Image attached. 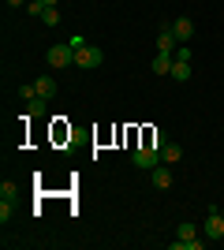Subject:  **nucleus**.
Segmentation results:
<instances>
[{
    "mask_svg": "<svg viewBox=\"0 0 224 250\" xmlns=\"http://www.w3.org/2000/svg\"><path fill=\"white\" fill-rule=\"evenodd\" d=\"M131 161H135V168H149V172H153V168L161 165V146L157 142H146V146H139L131 153Z\"/></svg>",
    "mask_w": 224,
    "mask_h": 250,
    "instance_id": "nucleus-1",
    "label": "nucleus"
},
{
    "mask_svg": "<svg viewBox=\"0 0 224 250\" xmlns=\"http://www.w3.org/2000/svg\"><path fill=\"white\" fill-rule=\"evenodd\" d=\"M202 235H205V239H224V213H221V206H213L209 213H205Z\"/></svg>",
    "mask_w": 224,
    "mask_h": 250,
    "instance_id": "nucleus-2",
    "label": "nucleus"
},
{
    "mask_svg": "<svg viewBox=\"0 0 224 250\" xmlns=\"http://www.w3.org/2000/svg\"><path fill=\"white\" fill-rule=\"evenodd\" d=\"M75 63H79V67H86V71H94V67H101V63H105V52L97 49V45H86V49L75 52Z\"/></svg>",
    "mask_w": 224,
    "mask_h": 250,
    "instance_id": "nucleus-3",
    "label": "nucleus"
},
{
    "mask_svg": "<svg viewBox=\"0 0 224 250\" xmlns=\"http://www.w3.org/2000/svg\"><path fill=\"white\" fill-rule=\"evenodd\" d=\"M45 60H49V67H67V63H75V49L71 45H53Z\"/></svg>",
    "mask_w": 224,
    "mask_h": 250,
    "instance_id": "nucleus-4",
    "label": "nucleus"
},
{
    "mask_svg": "<svg viewBox=\"0 0 224 250\" xmlns=\"http://www.w3.org/2000/svg\"><path fill=\"white\" fill-rule=\"evenodd\" d=\"M172 34H176V42L187 45V42H191V34H194V22L187 19V15H180V19L172 22Z\"/></svg>",
    "mask_w": 224,
    "mask_h": 250,
    "instance_id": "nucleus-5",
    "label": "nucleus"
},
{
    "mask_svg": "<svg viewBox=\"0 0 224 250\" xmlns=\"http://www.w3.org/2000/svg\"><path fill=\"white\" fill-rule=\"evenodd\" d=\"M153 187H157V190H168V187H172V168L164 165V161L153 168Z\"/></svg>",
    "mask_w": 224,
    "mask_h": 250,
    "instance_id": "nucleus-6",
    "label": "nucleus"
},
{
    "mask_svg": "<svg viewBox=\"0 0 224 250\" xmlns=\"http://www.w3.org/2000/svg\"><path fill=\"white\" fill-rule=\"evenodd\" d=\"M176 49H180V45H176V34H172V26H164V30L157 34V52H172V56H176Z\"/></svg>",
    "mask_w": 224,
    "mask_h": 250,
    "instance_id": "nucleus-7",
    "label": "nucleus"
},
{
    "mask_svg": "<svg viewBox=\"0 0 224 250\" xmlns=\"http://www.w3.org/2000/svg\"><path fill=\"white\" fill-rule=\"evenodd\" d=\"M34 90H38V97H45V101H49V97L56 94V79H53V75H38Z\"/></svg>",
    "mask_w": 224,
    "mask_h": 250,
    "instance_id": "nucleus-8",
    "label": "nucleus"
},
{
    "mask_svg": "<svg viewBox=\"0 0 224 250\" xmlns=\"http://www.w3.org/2000/svg\"><path fill=\"white\" fill-rule=\"evenodd\" d=\"M172 63H176L172 52H157V60H153V75H172Z\"/></svg>",
    "mask_w": 224,
    "mask_h": 250,
    "instance_id": "nucleus-9",
    "label": "nucleus"
},
{
    "mask_svg": "<svg viewBox=\"0 0 224 250\" xmlns=\"http://www.w3.org/2000/svg\"><path fill=\"white\" fill-rule=\"evenodd\" d=\"M168 79H172V83H187V79H191V60H176Z\"/></svg>",
    "mask_w": 224,
    "mask_h": 250,
    "instance_id": "nucleus-10",
    "label": "nucleus"
},
{
    "mask_svg": "<svg viewBox=\"0 0 224 250\" xmlns=\"http://www.w3.org/2000/svg\"><path fill=\"white\" fill-rule=\"evenodd\" d=\"M180 157H183V149L176 146V142H164V146H161V161H164V165H176Z\"/></svg>",
    "mask_w": 224,
    "mask_h": 250,
    "instance_id": "nucleus-11",
    "label": "nucleus"
},
{
    "mask_svg": "<svg viewBox=\"0 0 224 250\" xmlns=\"http://www.w3.org/2000/svg\"><path fill=\"white\" fill-rule=\"evenodd\" d=\"M26 112H30L34 120H41L45 116V97H30V101H26Z\"/></svg>",
    "mask_w": 224,
    "mask_h": 250,
    "instance_id": "nucleus-12",
    "label": "nucleus"
},
{
    "mask_svg": "<svg viewBox=\"0 0 224 250\" xmlns=\"http://www.w3.org/2000/svg\"><path fill=\"white\" fill-rule=\"evenodd\" d=\"M15 194H19V183H11V179H4V183H0V198H15Z\"/></svg>",
    "mask_w": 224,
    "mask_h": 250,
    "instance_id": "nucleus-13",
    "label": "nucleus"
},
{
    "mask_svg": "<svg viewBox=\"0 0 224 250\" xmlns=\"http://www.w3.org/2000/svg\"><path fill=\"white\" fill-rule=\"evenodd\" d=\"M11 217H15V209H11V202H8V198H0V224H8Z\"/></svg>",
    "mask_w": 224,
    "mask_h": 250,
    "instance_id": "nucleus-14",
    "label": "nucleus"
},
{
    "mask_svg": "<svg viewBox=\"0 0 224 250\" xmlns=\"http://www.w3.org/2000/svg\"><path fill=\"white\" fill-rule=\"evenodd\" d=\"M41 22H45V26H56V22H60V11H56V8H45L41 11Z\"/></svg>",
    "mask_w": 224,
    "mask_h": 250,
    "instance_id": "nucleus-15",
    "label": "nucleus"
},
{
    "mask_svg": "<svg viewBox=\"0 0 224 250\" xmlns=\"http://www.w3.org/2000/svg\"><path fill=\"white\" fill-rule=\"evenodd\" d=\"M26 11H30L34 19H41V11H45V4H41V0H30V4H26Z\"/></svg>",
    "mask_w": 224,
    "mask_h": 250,
    "instance_id": "nucleus-16",
    "label": "nucleus"
},
{
    "mask_svg": "<svg viewBox=\"0 0 224 250\" xmlns=\"http://www.w3.org/2000/svg\"><path fill=\"white\" fill-rule=\"evenodd\" d=\"M67 45H71V49H75V52H79V49H86V45H90V42H86L82 34H75V38H71V42H67Z\"/></svg>",
    "mask_w": 224,
    "mask_h": 250,
    "instance_id": "nucleus-17",
    "label": "nucleus"
},
{
    "mask_svg": "<svg viewBox=\"0 0 224 250\" xmlns=\"http://www.w3.org/2000/svg\"><path fill=\"white\" fill-rule=\"evenodd\" d=\"M41 4H45V8H56V4H60V0H41Z\"/></svg>",
    "mask_w": 224,
    "mask_h": 250,
    "instance_id": "nucleus-18",
    "label": "nucleus"
},
{
    "mask_svg": "<svg viewBox=\"0 0 224 250\" xmlns=\"http://www.w3.org/2000/svg\"><path fill=\"white\" fill-rule=\"evenodd\" d=\"M8 4H11V8H19V4H26V0H8Z\"/></svg>",
    "mask_w": 224,
    "mask_h": 250,
    "instance_id": "nucleus-19",
    "label": "nucleus"
},
{
    "mask_svg": "<svg viewBox=\"0 0 224 250\" xmlns=\"http://www.w3.org/2000/svg\"><path fill=\"white\" fill-rule=\"evenodd\" d=\"M221 213H224V206H221Z\"/></svg>",
    "mask_w": 224,
    "mask_h": 250,
    "instance_id": "nucleus-20",
    "label": "nucleus"
}]
</instances>
